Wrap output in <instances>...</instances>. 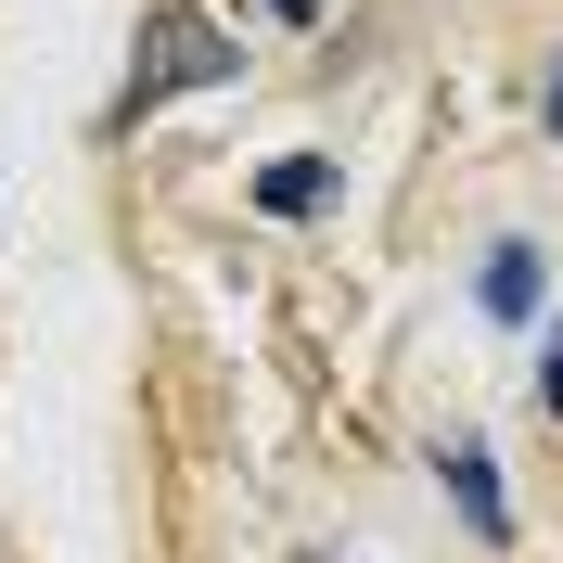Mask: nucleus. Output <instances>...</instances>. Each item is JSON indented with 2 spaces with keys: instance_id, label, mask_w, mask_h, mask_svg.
I'll use <instances>...</instances> for the list:
<instances>
[{
  "instance_id": "obj_1",
  "label": "nucleus",
  "mask_w": 563,
  "mask_h": 563,
  "mask_svg": "<svg viewBox=\"0 0 563 563\" xmlns=\"http://www.w3.org/2000/svg\"><path fill=\"white\" fill-rule=\"evenodd\" d=\"M244 77V38L218 26L206 0H154L141 13V65H129V90H115V129H141L154 103H179V90H231Z\"/></svg>"
},
{
  "instance_id": "obj_2",
  "label": "nucleus",
  "mask_w": 563,
  "mask_h": 563,
  "mask_svg": "<svg viewBox=\"0 0 563 563\" xmlns=\"http://www.w3.org/2000/svg\"><path fill=\"white\" fill-rule=\"evenodd\" d=\"M435 487H449V512L487 538V551H512V499H499V461L474 449V435H449V449H435Z\"/></svg>"
},
{
  "instance_id": "obj_3",
  "label": "nucleus",
  "mask_w": 563,
  "mask_h": 563,
  "mask_svg": "<svg viewBox=\"0 0 563 563\" xmlns=\"http://www.w3.org/2000/svg\"><path fill=\"white\" fill-rule=\"evenodd\" d=\"M346 192V154H282V167H256V218H320Z\"/></svg>"
},
{
  "instance_id": "obj_4",
  "label": "nucleus",
  "mask_w": 563,
  "mask_h": 563,
  "mask_svg": "<svg viewBox=\"0 0 563 563\" xmlns=\"http://www.w3.org/2000/svg\"><path fill=\"white\" fill-rule=\"evenodd\" d=\"M538 282H551V269H538V244H487L474 308H487V320H538Z\"/></svg>"
},
{
  "instance_id": "obj_5",
  "label": "nucleus",
  "mask_w": 563,
  "mask_h": 563,
  "mask_svg": "<svg viewBox=\"0 0 563 563\" xmlns=\"http://www.w3.org/2000/svg\"><path fill=\"white\" fill-rule=\"evenodd\" d=\"M538 410L563 422V333H551V346H538Z\"/></svg>"
},
{
  "instance_id": "obj_6",
  "label": "nucleus",
  "mask_w": 563,
  "mask_h": 563,
  "mask_svg": "<svg viewBox=\"0 0 563 563\" xmlns=\"http://www.w3.org/2000/svg\"><path fill=\"white\" fill-rule=\"evenodd\" d=\"M538 129L563 141V52H551V90H538Z\"/></svg>"
},
{
  "instance_id": "obj_7",
  "label": "nucleus",
  "mask_w": 563,
  "mask_h": 563,
  "mask_svg": "<svg viewBox=\"0 0 563 563\" xmlns=\"http://www.w3.org/2000/svg\"><path fill=\"white\" fill-rule=\"evenodd\" d=\"M269 13H282V26H320V0H269Z\"/></svg>"
}]
</instances>
